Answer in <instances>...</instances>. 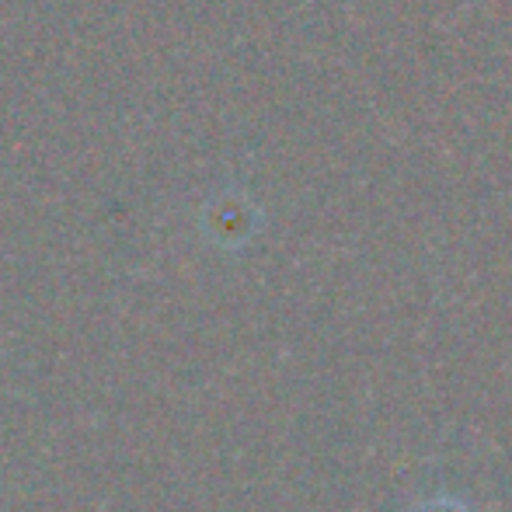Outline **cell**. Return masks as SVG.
<instances>
[{"label":"cell","instance_id":"6da1fadb","mask_svg":"<svg viewBox=\"0 0 512 512\" xmlns=\"http://www.w3.org/2000/svg\"><path fill=\"white\" fill-rule=\"evenodd\" d=\"M415 512H467V506H460V502H453V499H436V502L418 506Z\"/></svg>","mask_w":512,"mask_h":512}]
</instances>
